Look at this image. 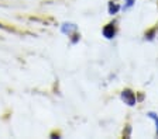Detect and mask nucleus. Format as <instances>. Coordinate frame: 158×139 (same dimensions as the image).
Masks as SVG:
<instances>
[{"instance_id": "obj_1", "label": "nucleus", "mask_w": 158, "mask_h": 139, "mask_svg": "<svg viewBox=\"0 0 158 139\" xmlns=\"http://www.w3.org/2000/svg\"><path fill=\"white\" fill-rule=\"evenodd\" d=\"M122 98H123V101H124L127 106H130V107L135 104V94L130 89L123 90L122 91Z\"/></svg>"}, {"instance_id": "obj_2", "label": "nucleus", "mask_w": 158, "mask_h": 139, "mask_svg": "<svg viewBox=\"0 0 158 139\" xmlns=\"http://www.w3.org/2000/svg\"><path fill=\"white\" fill-rule=\"evenodd\" d=\"M114 34H116V28H114V25H113L112 23L107 24V25H105V28H103V35H105L107 40L113 38Z\"/></svg>"}, {"instance_id": "obj_3", "label": "nucleus", "mask_w": 158, "mask_h": 139, "mask_svg": "<svg viewBox=\"0 0 158 139\" xmlns=\"http://www.w3.org/2000/svg\"><path fill=\"white\" fill-rule=\"evenodd\" d=\"M118 9H120V7H118L116 3H110V6H109V13H110V14H116L118 11Z\"/></svg>"}, {"instance_id": "obj_4", "label": "nucleus", "mask_w": 158, "mask_h": 139, "mask_svg": "<svg viewBox=\"0 0 158 139\" xmlns=\"http://www.w3.org/2000/svg\"><path fill=\"white\" fill-rule=\"evenodd\" d=\"M148 117H150V118H152L155 121V125H157V132H158V117L155 115L154 113H148Z\"/></svg>"}, {"instance_id": "obj_5", "label": "nucleus", "mask_w": 158, "mask_h": 139, "mask_svg": "<svg viewBox=\"0 0 158 139\" xmlns=\"http://www.w3.org/2000/svg\"><path fill=\"white\" fill-rule=\"evenodd\" d=\"M133 3H134V0H127V6H131Z\"/></svg>"}]
</instances>
